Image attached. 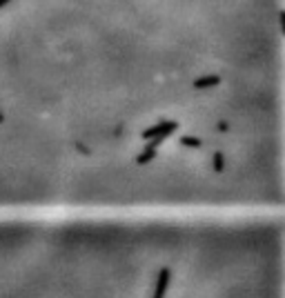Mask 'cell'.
Segmentation results:
<instances>
[{"label":"cell","instance_id":"cell-1","mask_svg":"<svg viewBox=\"0 0 285 298\" xmlns=\"http://www.w3.org/2000/svg\"><path fill=\"white\" fill-rule=\"evenodd\" d=\"M0 212H285V0H0Z\"/></svg>","mask_w":285,"mask_h":298}]
</instances>
